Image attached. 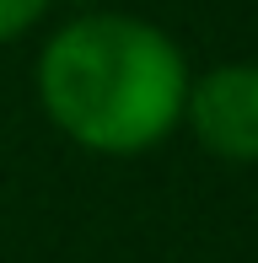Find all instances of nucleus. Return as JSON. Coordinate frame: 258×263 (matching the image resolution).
Here are the masks:
<instances>
[{"instance_id":"nucleus-1","label":"nucleus","mask_w":258,"mask_h":263,"mask_svg":"<svg viewBox=\"0 0 258 263\" xmlns=\"http://www.w3.org/2000/svg\"><path fill=\"white\" fill-rule=\"evenodd\" d=\"M189 59L145 16L91 11L38 54V102L49 124L81 151L140 156L183 124Z\"/></svg>"},{"instance_id":"nucleus-2","label":"nucleus","mask_w":258,"mask_h":263,"mask_svg":"<svg viewBox=\"0 0 258 263\" xmlns=\"http://www.w3.org/2000/svg\"><path fill=\"white\" fill-rule=\"evenodd\" d=\"M183 124L194 140L220 161L253 166L258 161V65H215L199 81H189Z\"/></svg>"},{"instance_id":"nucleus-3","label":"nucleus","mask_w":258,"mask_h":263,"mask_svg":"<svg viewBox=\"0 0 258 263\" xmlns=\"http://www.w3.org/2000/svg\"><path fill=\"white\" fill-rule=\"evenodd\" d=\"M43 11H49V0H0V43L22 38Z\"/></svg>"}]
</instances>
